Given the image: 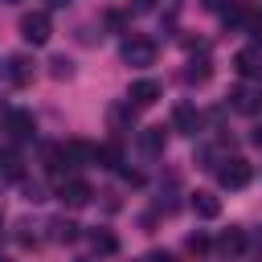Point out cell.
Masks as SVG:
<instances>
[{"mask_svg":"<svg viewBox=\"0 0 262 262\" xmlns=\"http://www.w3.org/2000/svg\"><path fill=\"white\" fill-rule=\"evenodd\" d=\"M213 172H217V184H221V188H246V184L254 180V164L242 160V156H225Z\"/></svg>","mask_w":262,"mask_h":262,"instance_id":"obj_1","label":"cell"},{"mask_svg":"<svg viewBox=\"0 0 262 262\" xmlns=\"http://www.w3.org/2000/svg\"><path fill=\"white\" fill-rule=\"evenodd\" d=\"M119 57H123L127 66L143 70V66H151V61H156V41H147L143 33H131V37H123V45H119Z\"/></svg>","mask_w":262,"mask_h":262,"instance_id":"obj_2","label":"cell"},{"mask_svg":"<svg viewBox=\"0 0 262 262\" xmlns=\"http://www.w3.org/2000/svg\"><path fill=\"white\" fill-rule=\"evenodd\" d=\"M20 37H25L29 45H45V41L53 37V20H49V12H45V8L25 12V16H20Z\"/></svg>","mask_w":262,"mask_h":262,"instance_id":"obj_3","label":"cell"},{"mask_svg":"<svg viewBox=\"0 0 262 262\" xmlns=\"http://www.w3.org/2000/svg\"><path fill=\"white\" fill-rule=\"evenodd\" d=\"M57 201H61L66 209H86V205L94 201V188H90L86 180H78V176H66V180L57 184Z\"/></svg>","mask_w":262,"mask_h":262,"instance_id":"obj_4","label":"cell"},{"mask_svg":"<svg viewBox=\"0 0 262 262\" xmlns=\"http://www.w3.org/2000/svg\"><path fill=\"white\" fill-rule=\"evenodd\" d=\"M0 78L8 86H29L33 82V57L29 53H8L4 66H0Z\"/></svg>","mask_w":262,"mask_h":262,"instance_id":"obj_5","label":"cell"},{"mask_svg":"<svg viewBox=\"0 0 262 262\" xmlns=\"http://www.w3.org/2000/svg\"><path fill=\"white\" fill-rule=\"evenodd\" d=\"M4 131H8L16 143H29V139L37 135V119H33L29 111H8V115H4Z\"/></svg>","mask_w":262,"mask_h":262,"instance_id":"obj_6","label":"cell"},{"mask_svg":"<svg viewBox=\"0 0 262 262\" xmlns=\"http://www.w3.org/2000/svg\"><path fill=\"white\" fill-rule=\"evenodd\" d=\"M156 98H160V82H156V78H135V82L127 86V102H131L135 111L151 106Z\"/></svg>","mask_w":262,"mask_h":262,"instance_id":"obj_7","label":"cell"},{"mask_svg":"<svg viewBox=\"0 0 262 262\" xmlns=\"http://www.w3.org/2000/svg\"><path fill=\"white\" fill-rule=\"evenodd\" d=\"M201 111L192 106V102H176V111H172V127L180 131V135H196L201 131Z\"/></svg>","mask_w":262,"mask_h":262,"instance_id":"obj_8","label":"cell"},{"mask_svg":"<svg viewBox=\"0 0 262 262\" xmlns=\"http://www.w3.org/2000/svg\"><path fill=\"white\" fill-rule=\"evenodd\" d=\"M233 70H237L242 78H262V45L242 49V53L233 57Z\"/></svg>","mask_w":262,"mask_h":262,"instance_id":"obj_9","label":"cell"},{"mask_svg":"<svg viewBox=\"0 0 262 262\" xmlns=\"http://www.w3.org/2000/svg\"><path fill=\"white\" fill-rule=\"evenodd\" d=\"M188 205H192V213H196L201 221H213V217H221V201H217L213 192H205V188H196Z\"/></svg>","mask_w":262,"mask_h":262,"instance_id":"obj_10","label":"cell"},{"mask_svg":"<svg viewBox=\"0 0 262 262\" xmlns=\"http://www.w3.org/2000/svg\"><path fill=\"white\" fill-rule=\"evenodd\" d=\"M229 102H233V111H242V115H254V111L262 106V94H258V90H250V86H237V90L229 94Z\"/></svg>","mask_w":262,"mask_h":262,"instance_id":"obj_11","label":"cell"},{"mask_svg":"<svg viewBox=\"0 0 262 262\" xmlns=\"http://www.w3.org/2000/svg\"><path fill=\"white\" fill-rule=\"evenodd\" d=\"M164 143H168L164 127H143V131H139V151H147V156H160V151H164Z\"/></svg>","mask_w":262,"mask_h":262,"instance_id":"obj_12","label":"cell"},{"mask_svg":"<svg viewBox=\"0 0 262 262\" xmlns=\"http://www.w3.org/2000/svg\"><path fill=\"white\" fill-rule=\"evenodd\" d=\"M217 250H221L225 258H237V254H246V233H242V229H225V233L217 237Z\"/></svg>","mask_w":262,"mask_h":262,"instance_id":"obj_13","label":"cell"},{"mask_svg":"<svg viewBox=\"0 0 262 262\" xmlns=\"http://www.w3.org/2000/svg\"><path fill=\"white\" fill-rule=\"evenodd\" d=\"M41 229H49V221H33V217H25V221L16 225L20 246H41Z\"/></svg>","mask_w":262,"mask_h":262,"instance_id":"obj_14","label":"cell"},{"mask_svg":"<svg viewBox=\"0 0 262 262\" xmlns=\"http://www.w3.org/2000/svg\"><path fill=\"white\" fill-rule=\"evenodd\" d=\"M209 74H213L209 57H201V61L192 57V61H188V70H184V82H188V86H201V82H209Z\"/></svg>","mask_w":262,"mask_h":262,"instance_id":"obj_15","label":"cell"},{"mask_svg":"<svg viewBox=\"0 0 262 262\" xmlns=\"http://www.w3.org/2000/svg\"><path fill=\"white\" fill-rule=\"evenodd\" d=\"M0 176L4 180H20L25 176V168H20V156L8 147V151H0Z\"/></svg>","mask_w":262,"mask_h":262,"instance_id":"obj_16","label":"cell"},{"mask_svg":"<svg viewBox=\"0 0 262 262\" xmlns=\"http://www.w3.org/2000/svg\"><path fill=\"white\" fill-rule=\"evenodd\" d=\"M94 164L98 168H119V143H94Z\"/></svg>","mask_w":262,"mask_h":262,"instance_id":"obj_17","label":"cell"},{"mask_svg":"<svg viewBox=\"0 0 262 262\" xmlns=\"http://www.w3.org/2000/svg\"><path fill=\"white\" fill-rule=\"evenodd\" d=\"M90 246H94V254H115V250H119L115 233H106V229H94V233H90Z\"/></svg>","mask_w":262,"mask_h":262,"instance_id":"obj_18","label":"cell"},{"mask_svg":"<svg viewBox=\"0 0 262 262\" xmlns=\"http://www.w3.org/2000/svg\"><path fill=\"white\" fill-rule=\"evenodd\" d=\"M49 74H53L57 82H61V78H74V61H70V57H53V61H49Z\"/></svg>","mask_w":262,"mask_h":262,"instance_id":"obj_19","label":"cell"},{"mask_svg":"<svg viewBox=\"0 0 262 262\" xmlns=\"http://www.w3.org/2000/svg\"><path fill=\"white\" fill-rule=\"evenodd\" d=\"M184 246H188V254H205V250H209V237H205V233H188Z\"/></svg>","mask_w":262,"mask_h":262,"instance_id":"obj_20","label":"cell"},{"mask_svg":"<svg viewBox=\"0 0 262 262\" xmlns=\"http://www.w3.org/2000/svg\"><path fill=\"white\" fill-rule=\"evenodd\" d=\"M139 262H176V258H172L168 250H147V254H143Z\"/></svg>","mask_w":262,"mask_h":262,"instance_id":"obj_21","label":"cell"},{"mask_svg":"<svg viewBox=\"0 0 262 262\" xmlns=\"http://www.w3.org/2000/svg\"><path fill=\"white\" fill-rule=\"evenodd\" d=\"M131 8L135 12H147V8H156V0H131Z\"/></svg>","mask_w":262,"mask_h":262,"instance_id":"obj_22","label":"cell"},{"mask_svg":"<svg viewBox=\"0 0 262 262\" xmlns=\"http://www.w3.org/2000/svg\"><path fill=\"white\" fill-rule=\"evenodd\" d=\"M201 4H205L209 12H221V8H225V0H201Z\"/></svg>","mask_w":262,"mask_h":262,"instance_id":"obj_23","label":"cell"},{"mask_svg":"<svg viewBox=\"0 0 262 262\" xmlns=\"http://www.w3.org/2000/svg\"><path fill=\"white\" fill-rule=\"evenodd\" d=\"M250 139H254V147H262V123H258V127L250 131Z\"/></svg>","mask_w":262,"mask_h":262,"instance_id":"obj_24","label":"cell"},{"mask_svg":"<svg viewBox=\"0 0 262 262\" xmlns=\"http://www.w3.org/2000/svg\"><path fill=\"white\" fill-rule=\"evenodd\" d=\"M74 0H49V8H70Z\"/></svg>","mask_w":262,"mask_h":262,"instance_id":"obj_25","label":"cell"},{"mask_svg":"<svg viewBox=\"0 0 262 262\" xmlns=\"http://www.w3.org/2000/svg\"><path fill=\"white\" fill-rule=\"evenodd\" d=\"M0 115H8V111H4V102H0Z\"/></svg>","mask_w":262,"mask_h":262,"instance_id":"obj_26","label":"cell"},{"mask_svg":"<svg viewBox=\"0 0 262 262\" xmlns=\"http://www.w3.org/2000/svg\"><path fill=\"white\" fill-rule=\"evenodd\" d=\"M0 229H4V213H0Z\"/></svg>","mask_w":262,"mask_h":262,"instance_id":"obj_27","label":"cell"},{"mask_svg":"<svg viewBox=\"0 0 262 262\" xmlns=\"http://www.w3.org/2000/svg\"><path fill=\"white\" fill-rule=\"evenodd\" d=\"M0 262H8V258H4V254H0Z\"/></svg>","mask_w":262,"mask_h":262,"instance_id":"obj_28","label":"cell"}]
</instances>
